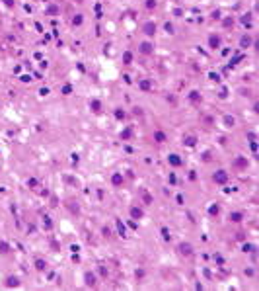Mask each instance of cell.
<instances>
[{"instance_id": "cell-1", "label": "cell", "mask_w": 259, "mask_h": 291, "mask_svg": "<svg viewBox=\"0 0 259 291\" xmlns=\"http://www.w3.org/2000/svg\"><path fill=\"white\" fill-rule=\"evenodd\" d=\"M212 180L216 182V184H226V182H228V172H226V170H218V172H214Z\"/></svg>"}, {"instance_id": "cell-2", "label": "cell", "mask_w": 259, "mask_h": 291, "mask_svg": "<svg viewBox=\"0 0 259 291\" xmlns=\"http://www.w3.org/2000/svg\"><path fill=\"white\" fill-rule=\"evenodd\" d=\"M142 31L146 33V35H154L156 33V24H152V22H146L142 26Z\"/></svg>"}, {"instance_id": "cell-3", "label": "cell", "mask_w": 259, "mask_h": 291, "mask_svg": "<svg viewBox=\"0 0 259 291\" xmlns=\"http://www.w3.org/2000/svg\"><path fill=\"white\" fill-rule=\"evenodd\" d=\"M154 141L156 143H164V141H168V135L162 133V131H154Z\"/></svg>"}, {"instance_id": "cell-4", "label": "cell", "mask_w": 259, "mask_h": 291, "mask_svg": "<svg viewBox=\"0 0 259 291\" xmlns=\"http://www.w3.org/2000/svg\"><path fill=\"white\" fill-rule=\"evenodd\" d=\"M179 252L181 254H185V256H189V254H193V248H191V244H179Z\"/></svg>"}, {"instance_id": "cell-5", "label": "cell", "mask_w": 259, "mask_h": 291, "mask_svg": "<svg viewBox=\"0 0 259 291\" xmlns=\"http://www.w3.org/2000/svg\"><path fill=\"white\" fill-rule=\"evenodd\" d=\"M152 49H154V47H152V43H142V45H140V53H142V55H150V53H152Z\"/></svg>"}, {"instance_id": "cell-6", "label": "cell", "mask_w": 259, "mask_h": 291, "mask_svg": "<svg viewBox=\"0 0 259 291\" xmlns=\"http://www.w3.org/2000/svg\"><path fill=\"white\" fill-rule=\"evenodd\" d=\"M111 182H113V186H121L123 184V176L119 174V172H115V174L111 176Z\"/></svg>"}, {"instance_id": "cell-7", "label": "cell", "mask_w": 259, "mask_h": 291, "mask_svg": "<svg viewBox=\"0 0 259 291\" xmlns=\"http://www.w3.org/2000/svg\"><path fill=\"white\" fill-rule=\"evenodd\" d=\"M208 43H210V47H212V49H216V47L220 45V37H218V35H212V37L208 39Z\"/></svg>"}, {"instance_id": "cell-8", "label": "cell", "mask_w": 259, "mask_h": 291, "mask_svg": "<svg viewBox=\"0 0 259 291\" xmlns=\"http://www.w3.org/2000/svg\"><path fill=\"white\" fill-rule=\"evenodd\" d=\"M131 215H133L135 219H140V217H142V209H138V207H133V209H131Z\"/></svg>"}, {"instance_id": "cell-9", "label": "cell", "mask_w": 259, "mask_h": 291, "mask_svg": "<svg viewBox=\"0 0 259 291\" xmlns=\"http://www.w3.org/2000/svg\"><path fill=\"white\" fill-rule=\"evenodd\" d=\"M169 164L179 166V164H181V158H177V155H169Z\"/></svg>"}, {"instance_id": "cell-10", "label": "cell", "mask_w": 259, "mask_h": 291, "mask_svg": "<svg viewBox=\"0 0 259 291\" xmlns=\"http://www.w3.org/2000/svg\"><path fill=\"white\" fill-rule=\"evenodd\" d=\"M123 61H125V65H131V61H133V53H125V57H123Z\"/></svg>"}, {"instance_id": "cell-11", "label": "cell", "mask_w": 259, "mask_h": 291, "mask_svg": "<svg viewBox=\"0 0 259 291\" xmlns=\"http://www.w3.org/2000/svg\"><path fill=\"white\" fill-rule=\"evenodd\" d=\"M191 102H201V96H199V92H191Z\"/></svg>"}, {"instance_id": "cell-12", "label": "cell", "mask_w": 259, "mask_h": 291, "mask_svg": "<svg viewBox=\"0 0 259 291\" xmlns=\"http://www.w3.org/2000/svg\"><path fill=\"white\" fill-rule=\"evenodd\" d=\"M92 110H94V111H99V110H101V104L97 102V100H94V102H92Z\"/></svg>"}, {"instance_id": "cell-13", "label": "cell", "mask_w": 259, "mask_h": 291, "mask_svg": "<svg viewBox=\"0 0 259 291\" xmlns=\"http://www.w3.org/2000/svg\"><path fill=\"white\" fill-rule=\"evenodd\" d=\"M230 219H232L234 223H238V221H242V213H232V215H230Z\"/></svg>"}, {"instance_id": "cell-14", "label": "cell", "mask_w": 259, "mask_h": 291, "mask_svg": "<svg viewBox=\"0 0 259 291\" xmlns=\"http://www.w3.org/2000/svg\"><path fill=\"white\" fill-rule=\"evenodd\" d=\"M140 88H142V90H150L152 86H150V82H148V80H142V82H140Z\"/></svg>"}, {"instance_id": "cell-15", "label": "cell", "mask_w": 259, "mask_h": 291, "mask_svg": "<svg viewBox=\"0 0 259 291\" xmlns=\"http://www.w3.org/2000/svg\"><path fill=\"white\" fill-rule=\"evenodd\" d=\"M86 279H88V281H86L88 285H96V278H94V276H90V274H88V276H86Z\"/></svg>"}, {"instance_id": "cell-16", "label": "cell", "mask_w": 259, "mask_h": 291, "mask_svg": "<svg viewBox=\"0 0 259 291\" xmlns=\"http://www.w3.org/2000/svg\"><path fill=\"white\" fill-rule=\"evenodd\" d=\"M18 283H19V281H18V278H8V283H6V285H14V287H16Z\"/></svg>"}, {"instance_id": "cell-17", "label": "cell", "mask_w": 259, "mask_h": 291, "mask_svg": "<svg viewBox=\"0 0 259 291\" xmlns=\"http://www.w3.org/2000/svg\"><path fill=\"white\" fill-rule=\"evenodd\" d=\"M185 145H187V147H193L195 145V137H187V139H185Z\"/></svg>"}, {"instance_id": "cell-18", "label": "cell", "mask_w": 259, "mask_h": 291, "mask_svg": "<svg viewBox=\"0 0 259 291\" xmlns=\"http://www.w3.org/2000/svg\"><path fill=\"white\" fill-rule=\"evenodd\" d=\"M45 268V262H41V260H37V270H43Z\"/></svg>"}, {"instance_id": "cell-19", "label": "cell", "mask_w": 259, "mask_h": 291, "mask_svg": "<svg viewBox=\"0 0 259 291\" xmlns=\"http://www.w3.org/2000/svg\"><path fill=\"white\" fill-rule=\"evenodd\" d=\"M236 164L238 166H247V162H244V160H236Z\"/></svg>"}]
</instances>
